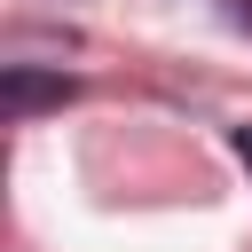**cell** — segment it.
Returning a JSON list of instances; mask_svg holds the SVG:
<instances>
[{
  "label": "cell",
  "mask_w": 252,
  "mask_h": 252,
  "mask_svg": "<svg viewBox=\"0 0 252 252\" xmlns=\"http://www.w3.org/2000/svg\"><path fill=\"white\" fill-rule=\"evenodd\" d=\"M0 102H8L16 118H32V110H55V102H71V79H63V71L8 63V71H0Z\"/></svg>",
  "instance_id": "6da1fadb"
},
{
  "label": "cell",
  "mask_w": 252,
  "mask_h": 252,
  "mask_svg": "<svg viewBox=\"0 0 252 252\" xmlns=\"http://www.w3.org/2000/svg\"><path fill=\"white\" fill-rule=\"evenodd\" d=\"M205 8H213L228 32H244V39H252V0H205Z\"/></svg>",
  "instance_id": "7a4b0ae2"
}]
</instances>
